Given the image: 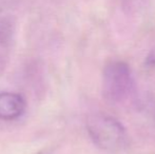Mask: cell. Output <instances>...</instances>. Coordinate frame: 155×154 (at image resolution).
Returning a JSON list of instances; mask_svg holds the SVG:
<instances>
[{
  "mask_svg": "<svg viewBox=\"0 0 155 154\" xmlns=\"http://www.w3.org/2000/svg\"><path fill=\"white\" fill-rule=\"evenodd\" d=\"M102 96L107 101L119 105L127 101L135 90L132 71L128 64L113 60L106 64L102 72Z\"/></svg>",
  "mask_w": 155,
  "mask_h": 154,
  "instance_id": "cell-2",
  "label": "cell"
},
{
  "mask_svg": "<svg viewBox=\"0 0 155 154\" xmlns=\"http://www.w3.org/2000/svg\"><path fill=\"white\" fill-rule=\"evenodd\" d=\"M87 129L97 147L109 152L121 151L128 146V134L124 125L114 117L95 113L87 119Z\"/></svg>",
  "mask_w": 155,
  "mask_h": 154,
  "instance_id": "cell-1",
  "label": "cell"
},
{
  "mask_svg": "<svg viewBox=\"0 0 155 154\" xmlns=\"http://www.w3.org/2000/svg\"><path fill=\"white\" fill-rule=\"evenodd\" d=\"M27 103L19 93H0V120L10 121L17 119L25 113Z\"/></svg>",
  "mask_w": 155,
  "mask_h": 154,
  "instance_id": "cell-3",
  "label": "cell"
},
{
  "mask_svg": "<svg viewBox=\"0 0 155 154\" xmlns=\"http://www.w3.org/2000/svg\"><path fill=\"white\" fill-rule=\"evenodd\" d=\"M146 64L149 66H155V48H153L148 54L147 58H146Z\"/></svg>",
  "mask_w": 155,
  "mask_h": 154,
  "instance_id": "cell-4",
  "label": "cell"
}]
</instances>
